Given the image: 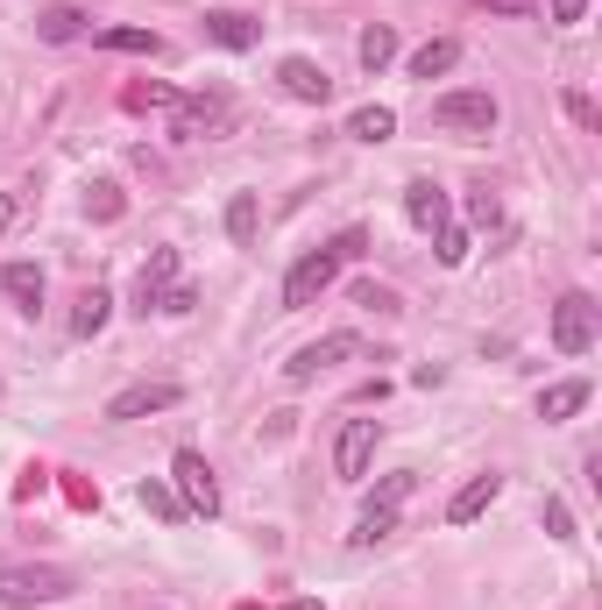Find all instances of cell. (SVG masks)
Wrapping results in <instances>:
<instances>
[{
  "mask_svg": "<svg viewBox=\"0 0 602 610\" xmlns=\"http://www.w3.org/2000/svg\"><path fill=\"white\" fill-rule=\"evenodd\" d=\"M65 568H0V610H36V603H65L71 597Z\"/></svg>",
  "mask_w": 602,
  "mask_h": 610,
  "instance_id": "obj_1",
  "label": "cell"
},
{
  "mask_svg": "<svg viewBox=\"0 0 602 610\" xmlns=\"http://www.w3.org/2000/svg\"><path fill=\"white\" fill-rule=\"evenodd\" d=\"M433 121L454 128V136H490V128H496V92H475V86L440 92V100H433Z\"/></svg>",
  "mask_w": 602,
  "mask_h": 610,
  "instance_id": "obj_2",
  "label": "cell"
},
{
  "mask_svg": "<svg viewBox=\"0 0 602 610\" xmlns=\"http://www.w3.org/2000/svg\"><path fill=\"white\" fill-rule=\"evenodd\" d=\"M170 475H178V498H185L191 519H220V483H213V462H206L199 447H178Z\"/></svg>",
  "mask_w": 602,
  "mask_h": 610,
  "instance_id": "obj_3",
  "label": "cell"
},
{
  "mask_svg": "<svg viewBox=\"0 0 602 610\" xmlns=\"http://www.w3.org/2000/svg\"><path fill=\"white\" fill-rule=\"evenodd\" d=\"M334 270H341L334 242H326V249H313V256H298V263H290V277H284V313H305V305H319V292L334 284Z\"/></svg>",
  "mask_w": 602,
  "mask_h": 610,
  "instance_id": "obj_4",
  "label": "cell"
},
{
  "mask_svg": "<svg viewBox=\"0 0 602 610\" xmlns=\"http://www.w3.org/2000/svg\"><path fill=\"white\" fill-rule=\"evenodd\" d=\"M553 348L560 355H589L595 348V298L589 292H568L553 305Z\"/></svg>",
  "mask_w": 602,
  "mask_h": 610,
  "instance_id": "obj_5",
  "label": "cell"
},
{
  "mask_svg": "<svg viewBox=\"0 0 602 610\" xmlns=\"http://www.w3.org/2000/svg\"><path fill=\"white\" fill-rule=\"evenodd\" d=\"M227 128V92H191V100L170 107V136L178 142H206Z\"/></svg>",
  "mask_w": 602,
  "mask_h": 610,
  "instance_id": "obj_6",
  "label": "cell"
},
{
  "mask_svg": "<svg viewBox=\"0 0 602 610\" xmlns=\"http://www.w3.org/2000/svg\"><path fill=\"white\" fill-rule=\"evenodd\" d=\"M368 454H376V419H347L341 441H334V475H341V483H362Z\"/></svg>",
  "mask_w": 602,
  "mask_h": 610,
  "instance_id": "obj_7",
  "label": "cell"
},
{
  "mask_svg": "<svg viewBox=\"0 0 602 610\" xmlns=\"http://www.w3.org/2000/svg\"><path fill=\"white\" fill-rule=\"evenodd\" d=\"M355 348H362L355 334H326V341H305V348H298V355L284 362V376H290V384H313L319 370H334V362H347Z\"/></svg>",
  "mask_w": 602,
  "mask_h": 610,
  "instance_id": "obj_8",
  "label": "cell"
},
{
  "mask_svg": "<svg viewBox=\"0 0 602 610\" xmlns=\"http://www.w3.org/2000/svg\"><path fill=\"white\" fill-rule=\"evenodd\" d=\"M178 284V249H149V263L135 270V313H164V292Z\"/></svg>",
  "mask_w": 602,
  "mask_h": 610,
  "instance_id": "obj_9",
  "label": "cell"
},
{
  "mask_svg": "<svg viewBox=\"0 0 602 610\" xmlns=\"http://www.w3.org/2000/svg\"><path fill=\"white\" fill-rule=\"evenodd\" d=\"M277 86H284L298 107H326V100H334V79H326V65H313V57H284V65H277Z\"/></svg>",
  "mask_w": 602,
  "mask_h": 610,
  "instance_id": "obj_10",
  "label": "cell"
},
{
  "mask_svg": "<svg viewBox=\"0 0 602 610\" xmlns=\"http://www.w3.org/2000/svg\"><path fill=\"white\" fill-rule=\"evenodd\" d=\"M178 397H185L178 384H128L107 397V419H149V412H170Z\"/></svg>",
  "mask_w": 602,
  "mask_h": 610,
  "instance_id": "obj_11",
  "label": "cell"
},
{
  "mask_svg": "<svg viewBox=\"0 0 602 610\" xmlns=\"http://www.w3.org/2000/svg\"><path fill=\"white\" fill-rule=\"evenodd\" d=\"M206 43H220V50H256V43H263V22H256V14H241V8H213V14H206Z\"/></svg>",
  "mask_w": 602,
  "mask_h": 610,
  "instance_id": "obj_12",
  "label": "cell"
},
{
  "mask_svg": "<svg viewBox=\"0 0 602 610\" xmlns=\"http://www.w3.org/2000/svg\"><path fill=\"white\" fill-rule=\"evenodd\" d=\"M496 498H503V475H496V469H490V475H468V483L454 490V504H446V525H475Z\"/></svg>",
  "mask_w": 602,
  "mask_h": 610,
  "instance_id": "obj_13",
  "label": "cell"
},
{
  "mask_svg": "<svg viewBox=\"0 0 602 610\" xmlns=\"http://www.w3.org/2000/svg\"><path fill=\"white\" fill-rule=\"evenodd\" d=\"M404 220H412V227H425V235H440V227H446V193H440V185H404Z\"/></svg>",
  "mask_w": 602,
  "mask_h": 610,
  "instance_id": "obj_14",
  "label": "cell"
},
{
  "mask_svg": "<svg viewBox=\"0 0 602 610\" xmlns=\"http://www.w3.org/2000/svg\"><path fill=\"white\" fill-rule=\"evenodd\" d=\"M454 65H461V43H454V36H433V43L412 50V79H446Z\"/></svg>",
  "mask_w": 602,
  "mask_h": 610,
  "instance_id": "obj_15",
  "label": "cell"
},
{
  "mask_svg": "<svg viewBox=\"0 0 602 610\" xmlns=\"http://www.w3.org/2000/svg\"><path fill=\"white\" fill-rule=\"evenodd\" d=\"M107 319H114V292H100V284H92V292H79V305H71V334L92 341Z\"/></svg>",
  "mask_w": 602,
  "mask_h": 610,
  "instance_id": "obj_16",
  "label": "cell"
},
{
  "mask_svg": "<svg viewBox=\"0 0 602 610\" xmlns=\"http://www.w3.org/2000/svg\"><path fill=\"white\" fill-rule=\"evenodd\" d=\"M256 227H263L256 193H235V199H227V235H235V249H256Z\"/></svg>",
  "mask_w": 602,
  "mask_h": 610,
  "instance_id": "obj_17",
  "label": "cell"
},
{
  "mask_svg": "<svg viewBox=\"0 0 602 610\" xmlns=\"http://www.w3.org/2000/svg\"><path fill=\"white\" fill-rule=\"evenodd\" d=\"M347 136H355V142H391L397 136V114L391 107H355V114H347Z\"/></svg>",
  "mask_w": 602,
  "mask_h": 610,
  "instance_id": "obj_18",
  "label": "cell"
},
{
  "mask_svg": "<svg viewBox=\"0 0 602 610\" xmlns=\"http://www.w3.org/2000/svg\"><path fill=\"white\" fill-rule=\"evenodd\" d=\"M589 397H595V391L581 384V376H574V384H553V391H539V419H574Z\"/></svg>",
  "mask_w": 602,
  "mask_h": 610,
  "instance_id": "obj_19",
  "label": "cell"
},
{
  "mask_svg": "<svg viewBox=\"0 0 602 610\" xmlns=\"http://www.w3.org/2000/svg\"><path fill=\"white\" fill-rule=\"evenodd\" d=\"M391 532H397V511H391V504H362V519H355V532H347V540H355V547H383Z\"/></svg>",
  "mask_w": 602,
  "mask_h": 610,
  "instance_id": "obj_20",
  "label": "cell"
},
{
  "mask_svg": "<svg viewBox=\"0 0 602 610\" xmlns=\"http://www.w3.org/2000/svg\"><path fill=\"white\" fill-rule=\"evenodd\" d=\"M0 284H8V298H22V313H36V305H43V270H36V263H8V270H0Z\"/></svg>",
  "mask_w": 602,
  "mask_h": 610,
  "instance_id": "obj_21",
  "label": "cell"
},
{
  "mask_svg": "<svg viewBox=\"0 0 602 610\" xmlns=\"http://www.w3.org/2000/svg\"><path fill=\"white\" fill-rule=\"evenodd\" d=\"M86 214H92V220H100V227H114V220H121V214H128V199H121V185H114V178H92V185H86Z\"/></svg>",
  "mask_w": 602,
  "mask_h": 610,
  "instance_id": "obj_22",
  "label": "cell"
},
{
  "mask_svg": "<svg viewBox=\"0 0 602 610\" xmlns=\"http://www.w3.org/2000/svg\"><path fill=\"white\" fill-rule=\"evenodd\" d=\"M100 50H121V57H157L164 36L157 29H100Z\"/></svg>",
  "mask_w": 602,
  "mask_h": 610,
  "instance_id": "obj_23",
  "label": "cell"
},
{
  "mask_svg": "<svg viewBox=\"0 0 602 610\" xmlns=\"http://www.w3.org/2000/svg\"><path fill=\"white\" fill-rule=\"evenodd\" d=\"M121 107H128V114H164V107H178V92H170L164 79H135V86L121 92Z\"/></svg>",
  "mask_w": 602,
  "mask_h": 610,
  "instance_id": "obj_24",
  "label": "cell"
},
{
  "mask_svg": "<svg viewBox=\"0 0 602 610\" xmlns=\"http://www.w3.org/2000/svg\"><path fill=\"white\" fill-rule=\"evenodd\" d=\"M36 29H43V43H79V36H86V14H79V8H43V22H36Z\"/></svg>",
  "mask_w": 602,
  "mask_h": 610,
  "instance_id": "obj_25",
  "label": "cell"
},
{
  "mask_svg": "<svg viewBox=\"0 0 602 610\" xmlns=\"http://www.w3.org/2000/svg\"><path fill=\"white\" fill-rule=\"evenodd\" d=\"M142 511H157V519H170V525H178V519H191V511H185V498H178L170 483H157V475L142 483Z\"/></svg>",
  "mask_w": 602,
  "mask_h": 610,
  "instance_id": "obj_26",
  "label": "cell"
},
{
  "mask_svg": "<svg viewBox=\"0 0 602 610\" xmlns=\"http://www.w3.org/2000/svg\"><path fill=\"white\" fill-rule=\"evenodd\" d=\"M391 57H397V29H362V71H383V65H391Z\"/></svg>",
  "mask_w": 602,
  "mask_h": 610,
  "instance_id": "obj_27",
  "label": "cell"
},
{
  "mask_svg": "<svg viewBox=\"0 0 602 610\" xmlns=\"http://www.w3.org/2000/svg\"><path fill=\"white\" fill-rule=\"evenodd\" d=\"M440 263H446V270L468 263V227H440Z\"/></svg>",
  "mask_w": 602,
  "mask_h": 610,
  "instance_id": "obj_28",
  "label": "cell"
},
{
  "mask_svg": "<svg viewBox=\"0 0 602 610\" xmlns=\"http://www.w3.org/2000/svg\"><path fill=\"white\" fill-rule=\"evenodd\" d=\"M412 483H418L412 469H404V475H383V490H376L368 504H391V511H404V498H412Z\"/></svg>",
  "mask_w": 602,
  "mask_h": 610,
  "instance_id": "obj_29",
  "label": "cell"
},
{
  "mask_svg": "<svg viewBox=\"0 0 602 610\" xmlns=\"http://www.w3.org/2000/svg\"><path fill=\"white\" fill-rule=\"evenodd\" d=\"M482 14H511V22H532L539 14V0H475Z\"/></svg>",
  "mask_w": 602,
  "mask_h": 610,
  "instance_id": "obj_30",
  "label": "cell"
},
{
  "mask_svg": "<svg viewBox=\"0 0 602 610\" xmlns=\"http://www.w3.org/2000/svg\"><path fill=\"white\" fill-rule=\"evenodd\" d=\"M65 498L79 511H100V483H86V475H65Z\"/></svg>",
  "mask_w": 602,
  "mask_h": 610,
  "instance_id": "obj_31",
  "label": "cell"
},
{
  "mask_svg": "<svg viewBox=\"0 0 602 610\" xmlns=\"http://www.w3.org/2000/svg\"><path fill=\"white\" fill-rule=\"evenodd\" d=\"M560 107H568V121H581V128H602V114H595V100H589V92H568Z\"/></svg>",
  "mask_w": 602,
  "mask_h": 610,
  "instance_id": "obj_32",
  "label": "cell"
},
{
  "mask_svg": "<svg viewBox=\"0 0 602 610\" xmlns=\"http://www.w3.org/2000/svg\"><path fill=\"white\" fill-rule=\"evenodd\" d=\"M546 532H553V540H560V547H568V540H574V519H568V504H560V498H546Z\"/></svg>",
  "mask_w": 602,
  "mask_h": 610,
  "instance_id": "obj_33",
  "label": "cell"
},
{
  "mask_svg": "<svg viewBox=\"0 0 602 610\" xmlns=\"http://www.w3.org/2000/svg\"><path fill=\"white\" fill-rule=\"evenodd\" d=\"M468 220H475V227H496V220H503L496 193H475V199H468Z\"/></svg>",
  "mask_w": 602,
  "mask_h": 610,
  "instance_id": "obj_34",
  "label": "cell"
},
{
  "mask_svg": "<svg viewBox=\"0 0 602 610\" xmlns=\"http://www.w3.org/2000/svg\"><path fill=\"white\" fill-rule=\"evenodd\" d=\"M362 249H368V235H362V227H341V235H334V256H341V263H355Z\"/></svg>",
  "mask_w": 602,
  "mask_h": 610,
  "instance_id": "obj_35",
  "label": "cell"
},
{
  "mask_svg": "<svg viewBox=\"0 0 602 610\" xmlns=\"http://www.w3.org/2000/svg\"><path fill=\"white\" fill-rule=\"evenodd\" d=\"M355 305H376V313H397V298L383 284H355Z\"/></svg>",
  "mask_w": 602,
  "mask_h": 610,
  "instance_id": "obj_36",
  "label": "cell"
},
{
  "mask_svg": "<svg viewBox=\"0 0 602 610\" xmlns=\"http://www.w3.org/2000/svg\"><path fill=\"white\" fill-rule=\"evenodd\" d=\"M191 305H199V292H191V284H170V292H164V313H191Z\"/></svg>",
  "mask_w": 602,
  "mask_h": 610,
  "instance_id": "obj_37",
  "label": "cell"
},
{
  "mask_svg": "<svg viewBox=\"0 0 602 610\" xmlns=\"http://www.w3.org/2000/svg\"><path fill=\"white\" fill-rule=\"evenodd\" d=\"M43 483H50V469H29V475H22V483H14V498H22V504H29V498H36V490H43Z\"/></svg>",
  "mask_w": 602,
  "mask_h": 610,
  "instance_id": "obj_38",
  "label": "cell"
},
{
  "mask_svg": "<svg viewBox=\"0 0 602 610\" xmlns=\"http://www.w3.org/2000/svg\"><path fill=\"white\" fill-rule=\"evenodd\" d=\"M589 14V0H553V22H581Z\"/></svg>",
  "mask_w": 602,
  "mask_h": 610,
  "instance_id": "obj_39",
  "label": "cell"
},
{
  "mask_svg": "<svg viewBox=\"0 0 602 610\" xmlns=\"http://www.w3.org/2000/svg\"><path fill=\"white\" fill-rule=\"evenodd\" d=\"M8 227H14V199L0 193V235H8Z\"/></svg>",
  "mask_w": 602,
  "mask_h": 610,
  "instance_id": "obj_40",
  "label": "cell"
},
{
  "mask_svg": "<svg viewBox=\"0 0 602 610\" xmlns=\"http://www.w3.org/2000/svg\"><path fill=\"white\" fill-rule=\"evenodd\" d=\"M277 610H326V603H313V597H298V603H277Z\"/></svg>",
  "mask_w": 602,
  "mask_h": 610,
  "instance_id": "obj_41",
  "label": "cell"
}]
</instances>
